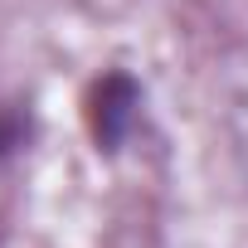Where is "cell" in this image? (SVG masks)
Wrapping results in <instances>:
<instances>
[{
    "mask_svg": "<svg viewBox=\"0 0 248 248\" xmlns=\"http://www.w3.org/2000/svg\"><path fill=\"white\" fill-rule=\"evenodd\" d=\"M30 141V112L25 107H0V161H10L20 146Z\"/></svg>",
    "mask_w": 248,
    "mask_h": 248,
    "instance_id": "cell-2",
    "label": "cell"
},
{
    "mask_svg": "<svg viewBox=\"0 0 248 248\" xmlns=\"http://www.w3.org/2000/svg\"><path fill=\"white\" fill-rule=\"evenodd\" d=\"M137 107H141V83L122 68H107L93 88H88V132L97 141V151H122V141L137 127Z\"/></svg>",
    "mask_w": 248,
    "mask_h": 248,
    "instance_id": "cell-1",
    "label": "cell"
}]
</instances>
